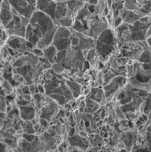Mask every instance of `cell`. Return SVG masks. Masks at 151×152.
Instances as JSON below:
<instances>
[{
	"label": "cell",
	"mask_w": 151,
	"mask_h": 152,
	"mask_svg": "<svg viewBox=\"0 0 151 152\" xmlns=\"http://www.w3.org/2000/svg\"><path fill=\"white\" fill-rule=\"evenodd\" d=\"M151 110V92H148L143 104V113L148 115Z\"/></svg>",
	"instance_id": "2e32d148"
},
{
	"label": "cell",
	"mask_w": 151,
	"mask_h": 152,
	"mask_svg": "<svg viewBox=\"0 0 151 152\" xmlns=\"http://www.w3.org/2000/svg\"><path fill=\"white\" fill-rule=\"evenodd\" d=\"M85 103H86V106H85V113L91 114H94L97 112L101 106L97 102L89 98H85Z\"/></svg>",
	"instance_id": "5bb4252c"
},
{
	"label": "cell",
	"mask_w": 151,
	"mask_h": 152,
	"mask_svg": "<svg viewBox=\"0 0 151 152\" xmlns=\"http://www.w3.org/2000/svg\"><path fill=\"white\" fill-rule=\"evenodd\" d=\"M148 119H149V120H151V110H150V113H148Z\"/></svg>",
	"instance_id": "7402d4cb"
},
{
	"label": "cell",
	"mask_w": 151,
	"mask_h": 152,
	"mask_svg": "<svg viewBox=\"0 0 151 152\" xmlns=\"http://www.w3.org/2000/svg\"><path fill=\"white\" fill-rule=\"evenodd\" d=\"M39 83L43 84L45 88V94L57 102L59 106H64L65 104L74 99L64 76L62 74L55 72L52 68L44 72Z\"/></svg>",
	"instance_id": "277c9868"
},
{
	"label": "cell",
	"mask_w": 151,
	"mask_h": 152,
	"mask_svg": "<svg viewBox=\"0 0 151 152\" xmlns=\"http://www.w3.org/2000/svg\"><path fill=\"white\" fill-rule=\"evenodd\" d=\"M85 4L82 0H70L68 1L38 0L37 10L49 16L59 27L71 28L77 14Z\"/></svg>",
	"instance_id": "3957f363"
},
{
	"label": "cell",
	"mask_w": 151,
	"mask_h": 152,
	"mask_svg": "<svg viewBox=\"0 0 151 152\" xmlns=\"http://www.w3.org/2000/svg\"><path fill=\"white\" fill-rule=\"evenodd\" d=\"M123 5L125 9L131 11H141L142 9L137 0H124Z\"/></svg>",
	"instance_id": "9a60e30c"
},
{
	"label": "cell",
	"mask_w": 151,
	"mask_h": 152,
	"mask_svg": "<svg viewBox=\"0 0 151 152\" xmlns=\"http://www.w3.org/2000/svg\"><path fill=\"white\" fill-rule=\"evenodd\" d=\"M84 1L85 3L89 4H93V5H97L98 3L99 2L100 0H82Z\"/></svg>",
	"instance_id": "ac0fdd59"
},
{
	"label": "cell",
	"mask_w": 151,
	"mask_h": 152,
	"mask_svg": "<svg viewBox=\"0 0 151 152\" xmlns=\"http://www.w3.org/2000/svg\"><path fill=\"white\" fill-rule=\"evenodd\" d=\"M10 38L9 33L7 31V30L1 26V47H4L7 44L8 40Z\"/></svg>",
	"instance_id": "e0dca14e"
},
{
	"label": "cell",
	"mask_w": 151,
	"mask_h": 152,
	"mask_svg": "<svg viewBox=\"0 0 151 152\" xmlns=\"http://www.w3.org/2000/svg\"><path fill=\"white\" fill-rule=\"evenodd\" d=\"M95 49L99 61H107L110 56L117 52L118 42L113 28H106L100 34L95 40Z\"/></svg>",
	"instance_id": "5b68a950"
},
{
	"label": "cell",
	"mask_w": 151,
	"mask_h": 152,
	"mask_svg": "<svg viewBox=\"0 0 151 152\" xmlns=\"http://www.w3.org/2000/svg\"><path fill=\"white\" fill-rule=\"evenodd\" d=\"M107 0H100L97 5L85 3L76 17L72 28L76 31L96 40L100 34L109 28L107 18L102 15Z\"/></svg>",
	"instance_id": "6da1fadb"
},
{
	"label": "cell",
	"mask_w": 151,
	"mask_h": 152,
	"mask_svg": "<svg viewBox=\"0 0 151 152\" xmlns=\"http://www.w3.org/2000/svg\"><path fill=\"white\" fill-rule=\"evenodd\" d=\"M53 1H70V0H53Z\"/></svg>",
	"instance_id": "44dd1931"
},
{
	"label": "cell",
	"mask_w": 151,
	"mask_h": 152,
	"mask_svg": "<svg viewBox=\"0 0 151 152\" xmlns=\"http://www.w3.org/2000/svg\"><path fill=\"white\" fill-rule=\"evenodd\" d=\"M4 46L9 49L10 54L13 57V61L26 52H33L35 49L33 45L28 42L26 38L17 36H10Z\"/></svg>",
	"instance_id": "8992f818"
},
{
	"label": "cell",
	"mask_w": 151,
	"mask_h": 152,
	"mask_svg": "<svg viewBox=\"0 0 151 152\" xmlns=\"http://www.w3.org/2000/svg\"><path fill=\"white\" fill-rule=\"evenodd\" d=\"M146 43L148 45L149 47H151V35L148 37V38L146 40Z\"/></svg>",
	"instance_id": "ffe728a7"
},
{
	"label": "cell",
	"mask_w": 151,
	"mask_h": 152,
	"mask_svg": "<svg viewBox=\"0 0 151 152\" xmlns=\"http://www.w3.org/2000/svg\"><path fill=\"white\" fill-rule=\"evenodd\" d=\"M148 84H149V86H150V88H151V79L150 80V81H149V82H148Z\"/></svg>",
	"instance_id": "603a6c76"
},
{
	"label": "cell",
	"mask_w": 151,
	"mask_h": 152,
	"mask_svg": "<svg viewBox=\"0 0 151 152\" xmlns=\"http://www.w3.org/2000/svg\"><path fill=\"white\" fill-rule=\"evenodd\" d=\"M128 81L126 76L120 75L113 78L109 83L103 86L107 102L114 101L116 96L123 89Z\"/></svg>",
	"instance_id": "ba28073f"
},
{
	"label": "cell",
	"mask_w": 151,
	"mask_h": 152,
	"mask_svg": "<svg viewBox=\"0 0 151 152\" xmlns=\"http://www.w3.org/2000/svg\"><path fill=\"white\" fill-rule=\"evenodd\" d=\"M67 140L69 145L78 148L81 150V151H87L90 147V144L88 139L81 136L79 133H76L71 136H69Z\"/></svg>",
	"instance_id": "8fae6325"
},
{
	"label": "cell",
	"mask_w": 151,
	"mask_h": 152,
	"mask_svg": "<svg viewBox=\"0 0 151 152\" xmlns=\"http://www.w3.org/2000/svg\"><path fill=\"white\" fill-rule=\"evenodd\" d=\"M58 28L49 16L37 10L28 22L25 38L35 48L43 50L52 44Z\"/></svg>",
	"instance_id": "7a4b0ae2"
},
{
	"label": "cell",
	"mask_w": 151,
	"mask_h": 152,
	"mask_svg": "<svg viewBox=\"0 0 151 152\" xmlns=\"http://www.w3.org/2000/svg\"><path fill=\"white\" fill-rule=\"evenodd\" d=\"M148 129H147V131H148L151 135V120H149L148 121Z\"/></svg>",
	"instance_id": "d6986e66"
},
{
	"label": "cell",
	"mask_w": 151,
	"mask_h": 152,
	"mask_svg": "<svg viewBox=\"0 0 151 152\" xmlns=\"http://www.w3.org/2000/svg\"><path fill=\"white\" fill-rule=\"evenodd\" d=\"M42 51H43L44 58L47 59L52 65L54 64L56 61L57 55H58V51L54 45L52 44Z\"/></svg>",
	"instance_id": "4fadbf2b"
},
{
	"label": "cell",
	"mask_w": 151,
	"mask_h": 152,
	"mask_svg": "<svg viewBox=\"0 0 151 152\" xmlns=\"http://www.w3.org/2000/svg\"><path fill=\"white\" fill-rule=\"evenodd\" d=\"M146 41L138 42H128L118 47L119 54L118 56L123 57L130 60L138 61L140 55L145 49H148Z\"/></svg>",
	"instance_id": "52a82bcc"
},
{
	"label": "cell",
	"mask_w": 151,
	"mask_h": 152,
	"mask_svg": "<svg viewBox=\"0 0 151 152\" xmlns=\"http://www.w3.org/2000/svg\"><path fill=\"white\" fill-rule=\"evenodd\" d=\"M138 131L136 129L126 131L120 133V142L123 145L126 151H132V149L138 138Z\"/></svg>",
	"instance_id": "30bf717a"
},
{
	"label": "cell",
	"mask_w": 151,
	"mask_h": 152,
	"mask_svg": "<svg viewBox=\"0 0 151 152\" xmlns=\"http://www.w3.org/2000/svg\"><path fill=\"white\" fill-rule=\"evenodd\" d=\"M8 1L19 15L29 20L37 11L38 0H8Z\"/></svg>",
	"instance_id": "9c48e42d"
},
{
	"label": "cell",
	"mask_w": 151,
	"mask_h": 152,
	"mask_svg": "<svg viewBox=\"0 0 151 152\" xmlns=\"http://www.w3.org/2000/svg\"><path fill=\"white\" fill-rule=\"evenodd\" d=\"M85 98L91 99L97 102L101 106L105 105L107 103V98H106L105 91L102 86L96 88H91L90 92L87 95L85 96Z\"/></svg>",
	"instance_id": "7c38bea8"
},
{
	"label": "cell",
	"mask_w": 151,
	"mask_h": 152,
	"mask_svg": "<svg viewBox=\"0 0 151 152\" xmlns=\"http://www.w3.org/2000/svg\"><path fill=\"white\" fill-rule=\"evenodd\" d=\"M148 1H150V2H151V0H148Z\"/></svg>",
	"instance_id": "cb8c5ba5"
}]
</instances>
